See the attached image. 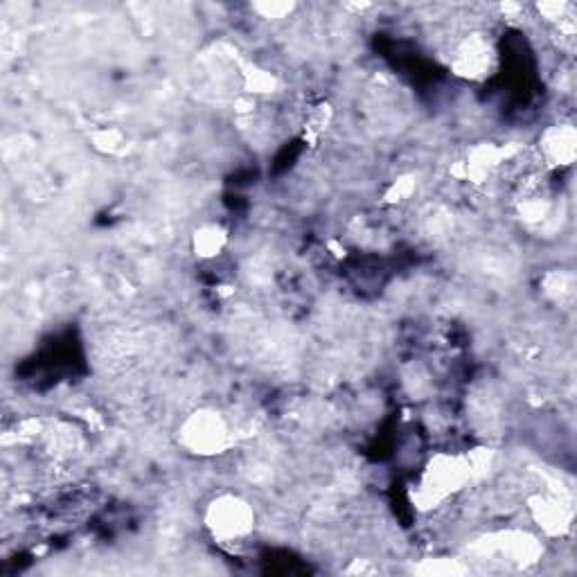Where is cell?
<instances>
[{
  "instance_id": "52a82bcc",
  "label": "cell",
  "mask_w": 577,
  "mask_h": 577,
  "mask_svg": "<svg viewBox=\"0 0 577 577\" xmlns=\"http://www.w3.org/2000/svg\"><path fill=\"white\" fill-rule=\"evenodd\" d=\"M197 246L199 251H203L206 255L217 253V248L221 246V235L217 230H206V233L201 235V239H197Z\"/></svg>"
},
{
  "instance_id": "5b68a950",
  "label": "cell",
  "mask_w": 577,
  "mask_h": 577,
  "mask_svg": "<svg viewBox=\"0 0 577 577\" xmlns=\"http://www.w3.org/2000/svg\"><path fill=\"white\" fill-rule=\"evenodd\" d=\"M492 50L481 39H467L463 46L456 50L454 66L460 75L465 77H483L492 68Z\"/></svg>"
},
{
  "instance_id": "277c9868",
  "label": "cell",
  "mask_w": 577,
  "mask_h": 577,
  "mask_svg": "<svg viewBox=\"0 0 577 577\" xmlns=\"http://www.w3.org/2000/svg\"><path fill=\"white\" fill-rule=\"evenodd\" d=\"M539 152L548 165H571L575 158V129L571 124H557V127L546 129L539 140Z\"/></svg>"
},
{
  "instance_id": "3957f363",
  "label": "cell",
  "mask_w": 577,
  "mask_h": 577,
  "mask_svg": "<svg viewBox=\"0 0 577 577\" xmlns=\"http://www.w3.org/2000/svg\"><path fill=\"white\" fill-rule=\"evenodd\" d=\"M230 433L224 417L212 411L194 413L188 422L183 424V445L192 449L194 454L212 456L221 454L228 447Z\"/></svg>"
},
{
  "instance_id": "7a4b0ae2",
  "label": "cell",
  "mask_w": 577,
  "mask_h": 577,
  "mask_svg": "<svg viewBox=\"0 0 577 577\" xmlns=\"http://www.w3.org/2000/svg\"><path fill=\"white\" fill-rule=\"evenodd\" d=\"M469 476H472V465L467 460L458 456H438L436 460H431L429 469L424 472L422 490L417 494V501L431 508L433 503H440L449 494L460 490Z\"/></svg>"
},
{
  "instance_id": "6da1fadb",
  "label": "cell",
  "mask_w": 577,
  "mask_h": 577,
  "mask_svg": "<svg viewBox=\"0 0 577 577\" xmlns=\"http://www.w3.org/2000/svg\"><path fill=\"white\" fill-rule=\"evenodd\" d=\"M206 526L219 544H239L255 528V512L239 496H219L206 512Z\"/></svg>"
},
{
  "instance_id": "8992f818",
  "label": "cell",
  "mask_w": 577,
  "mask_h": 577,
  "mask_svg": "<svg viewBox=\"0 0 577 577\" xmlns=\"http://www.w3.org/2000/svg\"><path fill=\"white\" fill-rule=\"evenodd\" d=\"M532 512H535L539 526L550 532V535H559L568 526V519H571L566 505L555 499H539L537 505H532Z\"/></svg>"
}]
</instances>
